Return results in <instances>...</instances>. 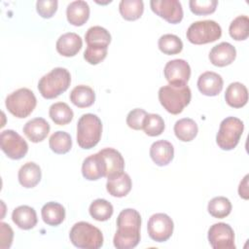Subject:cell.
<instances>
[{
    "label": "cell",
    "instance_id": "6da1fadb",
    "mask_svg": "<svg viewBox=\"0 0 249 249\" xmlns=\"http://www.w3.org/2000/svg\"><path fill=\"white\" fill-rule=\"evenodd\" d=\"M191 89L187 84H168L160 88L159 100L161 106L170 114H180L190 103Z\"/></svg>",
    "mask_w": 249,
    "mask_h": 249
},
{
    "label": "cell",
    "instance_id": "7a4b0ae2",
    "mask_svg": "<svg viewBox=\"0 0 249 249\" xmlns=\"http://www.w3.org/2000/svg\"><path fill=\"white\" fill-rule=\"evenodd\" d=\"M71 75L66 68L55 67L44 75L39 83L38 89L46 99H53L59 96L70 86Z\"/></svg>",
    "mask_w": 249,
    "mask_h": 249
},
{
    "label": "cell",
    "instance_id": "3957f363",
    "mask_svg": "<svg viewBox=\"0 0 249 249\" xmlns=\"http://www.w3.org/2000/svg\"><path fill=\"white\" fill-rule=\"evenodd\" d=\"M102 123L94 114L88 113L80 117L77 124V142L83 149H91L101 138Z\"/></svg>",
    "mask_w": 249,
    "mask_h": 249
},
{
    "label": "cell",
    "instance_id": "277c9868",
    "mask_svg": "<svg viewBox=\"0 0 249 249\" xmlns=\"http://www.w3.org/2000/svg\"><path fill=\"white\" fill-rule=\"evenodd\" d=\"M71 243L84 249H98L103 245V234L101 231L88 222L76 223L69 232Z\"/></svg>",
    "mask_w": 249,
    "mask_h": 249
},
{
    "label": "cell",
    "instance_id": "5b68a950",
    "mask_svg": "<svg viewBox=\"0 0 249 249\" xmlns=\"http://www.w3.org/2000/svg\"><path fill=\"white\" fill-rule=\"evenodd\" d=\"M37 104L34 92L27 88H20L10 93L5 100L8 111L18 119L28 117Z\"/></svg>",
    "mask_w": 249,
    "mask_h": 249
},
{
    "label": "cell",
    "instance_id": "8992f818",
    "mask_svg": "<svg viewBox=\"0 0 249 249\" xmlns=\"http://www.w3.org/2000/svg\"><path fill=\"white\" fill-rule=\"evenodd\" d=\"M244 129L243 122L235 117H227L221 124L216 135L218 146L225 151L234 149L242 135Z\"/></svg>",
    "mask_w": 249,
    "mask_h": 249
},
{
    "label": "cell",
    "instance_id": "52a82bcc",
    "mask_svg": "<svg viewBox=\"0 0 249 249\" xmlns=\"http://www.w3.org/2000/svg\"><path fill=\"white\" fill-rule=\"evenodd\" d=\"M187 39L195 45L212 43L222 36V28L214 20L205 19L193 22L186 33Z\"/></svg>",
    "mask_w": 249,
    "mask_h": 249
},
{
    "label": "cell",
    "instance_id": "ba28073f",
    "mask_svg": "<svg viewBox=\"0 0 249 249\" xmlns=\"http://www.w3.org/2000/svg\"><path fill=\"white\" fill-rule=\"evenodd\" d=\"M0 147L6 156L12 160L22 159L28 151L26 141L13 129H6L1 132Z\"/></svg>",
    "mask_w": 249,
    "mask_h": 249
},
{
    "label": "cell",
    "instance_id": "9c48e42d",
    "mask_svg": "<svg viewBox=\"0 0 249 249\" xmlns=\"http://www.w3.org/2000/svg\"><path fill=\"white\" fill-rule=\"evenodd\" d=\"M174 229L172 219L164 213H156L148 221L149 236L157 242H164L170 238Z\"/></svg>",
    "mask_w": 249,
    "mask_h": 249
},
{
    "label": "cell",
    "instance_id": "30bf717a",
    "mask_svg": "<svg viewBox=\"0 0 249 249\" xmlns=\"http://www.w3.org/2000/svg\"><path fill=\"white\" fill-rule=\"evenodd\" d=\"M208 241L214 249H234V232L226 223L213 224L208 230Z\"/></svg>",
    "mask_w": 249,
    "mask_h": 249
},
{
    "label": "cell",
    "instance_id": "8fae6325",
    "mask_svg": "<svg viewBox=\"0 0 249 249\" xmlns=\"http://www.w3.org/2000/svg\"><path fill=\"white\" fill-rule=\"evenodd\" d=\"M152 11L169 23H178L183 18V8L178 0H152Z\"/></svg>",
    "mask_w": 249,
    "mask_h": 249
},
{
    "label": "cell",
    "instance_id": "7c38bea8",
    "mask_svg": "<svg viewBox=\"0 0 249 249\" xmlns=\"http://www.w3.org/2000/svg\"><path fill=\"white\" fill-rule=\"evenodd\" d=\"M163 74L169 84H187L191 77V67L186 60L177 58L165 64Z\"/></svg>",
    "mask_w": 249,
    "mask_h": 249
},
{
    "label": "cell",
    "instance_id": "4fadbf2b",
    "mask_svg": "<svg viewBox=\"0 0 249 249\" xmlns=\"http://www.w3.org/2000/svg\"><path fill=\"white\" fill-rule=\"evenodd\" d=\"M236 57L235 48L228 43L222 42L214 46L209 53L210 62L218 67H224L230 65Z\"/></svg>",
    "mask_w": 249,
    "mask_h": 249
},
{
    "label": "cell",
    "instance_id": "5bb4252c",
    "mask_svg": "<svg viewBox=\"0 0 249 249\" xmlns=\"http://www.w3.org/2000/svg\"><path fill=\"white\" fill-rule=\"evenodd\" d=\"M82 174L87 180L94 181L106 175V165L99 153L86 158L82 165Z\"/></svg>",
    "mask_w": 249,
    "mask_h": 249
},
{
    "label": "cell",
    "instance_id": "9a60e30c",
    "mask_svg": "<svg viewBox=\"0 0 249 249\" xmlns=\"http://www.w3.org/2000/svg\"><path fill=\"white\" fill-rule=\"evenodd\" d=\"M140 241V229L134 227H118L113 243L118 249H131Z\"/></svg>",
    "mask_w": 249,
    "mask_h": 249
},
{
    "label": "cell",
    "instance_id": "2e32d148",
    "mask_svg": "<svg viewBox=\"0 0 249 249\" xmlns=\"http://www.w3.org/2000/svg\"><path fill=\"white\" fill-rule=\"evenodd\" d=\"M223 78L218 73L206 71L197 79V88L199 91L207 96H216L223 89Z\"/></svg>",
    "mask_w": 249,
    "mask_h": 249
},
{
    "label": "cell",
    "instance_id": "e0dca14e",
    "mask_svg": "<svg viewBox=\"0 0 249 249\" xmlns=\"http://www.w3.org/2000/svg\"><path fill=\"white\" fill-rule=\"evenodd\" d=\"M82 38L74 32H67L62 34L56 41L55 48L59 54L63 56H74L82 49Z\"/></svg>",
    "mask_w": 249,
    "mask_h": 249
},
{
    "label": "cell",
    "instance_id": "ac0fdd59",
    "mask_svg": "<svg viewBox=\"0 0 249 249\" xmlns=\"http://www.w3.org/2000/svg\"><path fill=\"white\" fill-rule=\"evenodd\" d=\"M150 157L157 165H167L174 157L173 145L166 140H158L150 147Z\"/></svg>",
    "mask_w": 249,
    "mask_h": 249
},
{
    "label": "cell",
    "instance_id": "d6986e66",
    "mask_svg": "<svg viewBox=\"0 0 249 249\" xmlns=\"http://www.w3.org/2000/svg\"><path fill=\"white\" fill-rule=\"evenodd\" d=\"M132 182L129 175L125 172H121L116 175L110 176L107 179L106 190L107 192L116 197L125 196L131 190Z\"/></svg>",
    "mask_w": 249,
    "mask_h": 249
},
{
    "label": "cell",
    "instance_id": "ffe728a7",
    "mask_svg": "<svg viewBox=\"0 0 249 249\" xmlns=\"http://www.w3.org/2000/svg\"><path fill=\"white\" fill-rule=\"evenodd\" d=\"M50 124L43 118H34L23 126L24 135L33 143L43 141L50 132Z\"/></svg>",
    "mask_w": 249,
    "mask_h": 249
},
{
    "label": "cell",
    "instance_id": "44dd1931",
    "mask_svg": "<svg viewBox=\"0 0 249 249\" xmlns=\"http://www.w3.org/2000/svg\"><path fill=\"white\" fill-rule=\"evenodd\" d=\"M106 165L105 177H110L121 173L124 168V160L121 153L114 148H104L98 152Z\"/></svg>",
    "mask_w": 249,
    "mask_h": 249
},
{
    "label": "cell",
    "instance_id": "7402d4cb",
    "mask_svg": "<svg viewBox=\"0 0 249 249\" xmlns=\"http://www.w3.org/2000/svg\"><path fill=\"white\" fill-rule=\"evenodd\" d=\"M66 17L69 23L82 26L89 18V6L86 1L76 0L71 2L66 9Z\"/></svg>",
    "mask_w": 249,
    "mask_h": 249
},
{
    "label": "cell",
    "instance_id": "603a6c76",
    "mask_svg": "<svg viewBox=\"0 0 249 249\" xmlns=\"http://www.w3.org/2000/svg\"><path fill=\"white\" fill-rule=\"evenodd\" d=\"M13 222L21 230H30L37 224V214L34 208L28 205H20L12 213Z\"/></svg>",
    "mask_w": 249,
    "mask_h": 249
},
{
    "label": "cell",
    "instance_id": "cb8c5ba5",
    "mask_svg": "<svg viewBox=\"0 0 249 249\" xmlns=\"http://www.w3.org/2000/svg\"><path fill=\"white\" fill-rule=\"evenodd\" d=\"M225 99L228 105L232 108L243 107L248 101L247 88L239 82L230 84L225 92Z\"/></svg>",
    "mask_w": 249,
    "mask_h": 249
},
{
    "label": "cell",
    "instance_id": "d4e9b609",
    "mask_svg": "<svg viewBox=\"0 0 249 249\" xmlns=\"http://www.w3.org/2000/svg\"><path fill=\"white\" fill-rule=\"evenodd\" d=\"M18 182L24 188H33L41 180L42 172L40 166L33 162H25L18 170Z\"/></svg>",
    "mask_w": 249,
    "mask_h": 249
},
{
    "label": "cell",
    "instance_id": "484cf974",
    "mask_svg": "<svg viewBox=\"0 0 249 249\" xmlns=\"http://www.w3.org/2000/svg\"><path fill=\"white\" fill-rule=\"evenodd\" d=\"M41 215L47 225L53 227L58 226L65 219V208L58 202L50 201L42 207Z\"/></svg>",
    "mask_w": 249,
    "mask_h": 249
},
{
    "label": "cell",
    "instance_id": "4316f807",
    "mask_svg": "<svg viewBox=\"0 0 249 249\" xmlns=\"http://www.w3.org/2000/svg\"><path fill=\"white\" fill-rule=\"evenodd\" d=\"M70 100L75 106L79 108L89 107L95 101V93L90 87L86 85H79L71 90Z\"/></svg>",
    "mask_w": 249,
    "mask_h": 249
},
{
    "label": "cell",
    "instance_id": "83f0119b",
    "mask_svg": "<svg viewBox=\"0 0 249 249\" xmlns=\"http://www.w3.org/2000/svg\"><path fill=\"white\" fill-rule=\"evenodd\" d=\"M198 127L196 123L190 118L178 120L174 124V133L176 137L183 142L192 141L197 134Z\"/></svg>",
    "mask_w": 249,
    "mask_h": 249
},
{
    "label": "cell",
    "instance_id": "f1b7e54d",
    "mask_svg": "<svg viewBox=\"0 0 249 249\" xmlns=\"http://www.w3.org/2000/svg\"><path fill=\"white\" fill-rule=\"evenodd\" d=\"M85 40L88 46L107 47L111 42V35L107 29L99 25L91 26L85 34Z\"/></svg>",
    "mask_w": 249,
    "mask_h": 249
},
{
    "label": "cell",
    "instance_id": "f546056e",
    "mask_svg": "<svg viewBox=\"0 0 249 249\" xmlns=\"http://www.w3.org/2000/svg\"><path fill=\"white\" fill-rule=\"evenodd\" d=\"M49 116L55 124L65 125L72 121L74 113L66 103L56 102L51 105L49 109Z\"/></svg>",
    "mask_w": 249,
    "mask_h": 249
},
{
    "label": "cell",
    "instance_id": "4dcf8cb0",
    "mask_svg": "<svg viewBox=\"0 0 249 249\" xmlns=\"http://www.w3.org/2000/svg\"><path fill=\"white\" fill-rule=\"evenodd\" d=\"M119 11L124 19L136 20L143 14L144 3L142 0H122L119 4Z\"/></svg>",
    "mask_w": 249,
    "mask_h": 249
},
{
    "label": "cell",
    "instance_id": "1f68e13d",
    "mask_svg": "<svg viewBox=\"0 0 249 249\" xmlns=\"http://www.w3.org/2000/svg\"><path fill=\"white\" fill-rule=\"evenodd\" d=\"M89 211L90 216L94 220L103 222L111 218L114 212V208L108 200L103 198H97L90 203Z\"/></svg>",
    "mask_w": 249,
    "mask_h": 249
},
{
    "label": "cell",
    "instance_id": "d6a6232c",
    "mask_svg": "<svg viewBox=\"0 0 249 249\" xmlns=\"http://www.w3.org/2000/svg\"><path fill=\"white\" fill-rule=\"evenodd\" d=\"M49 145L55 154H66L72 147V139L67 132L58 130L51 135Z\"/></svg>",
    "mask_w": 249,
    "mask_h": 249
},
{
    "label": "cell",
    "instance_id": "836d02e7",
    "mask_svg": "<svg viewBox=\"0 0 249 249\" xmlns=\"http://www.w3.org/2000/svg\"><path fill=\"white\" fill-rule=\"evenodd\" d=\"M207 210L211 216L218 219L227 217L231 211V203L225 196L213 197L207 205Z\"/></svg>",
    "mask_w": 249,
    "mask_h": 249
},
{
    "label": "cell",
    "instance_id": "e575fe53",
    "mask_svg": "<svg viewBox=\"0 0 249 249\" xmlns=\"http://www.w3.org/2000/svg\"><path fill=\"white\" fill-rule=\"evenodd\" d=\"M159 49L165 54H177L183 50L182 40L174 34H164L160 37L158 42Z\"/></svg>",
    "mask_w": 249,
    "mask_h": 249
},
{
    "label": "cell",
    "instance_id": "d590c367",
    "mask_svg": "<svg viewBox=\"0 0 249 249\" xmlns=\"http://www.w3.org/2000/svg\"><path fill=\"white\" fill-rule=\"evenodd\" d=\"M229 33L236 41H242L249 35V18L247 16L236 17L230 24Z\"/></svg>",
    "mask_w": 249,
    "mask_h": 249
},
{
    "label": "cell",
    "instance_id": "8d00e7d4",
    "mask_svg": "<svg viewBox=\"0 0 249 249\" xmlns=\"http://www.w3.org/2000/svg\"><path fill=\"white\" fill-rule=\"evenodd\" d=\"M164 127V121L159 114H148L142 129L149 136H159L163 132Z\"/></svg>",
    "mask_w": 249,
    "mask_h": 249
},
{
    "label": "cell",
    "instance_id": "74e56055",
    "mask_svg": "<svg viewBox=\"0 0 249 249\" xmlns=\"http://www.w3.org/2000/svg\"><path fill=\"white\" fill-rule=\"evenodd\" d=\"M134 227L140 229L141 227V216L139 212L132 208H126L119 214L117 218V227Z\"/></svg>",
    "mask_w": 249,
    "mask_h": 249
},
{
    "label": "cell",
    "instance_id": "f35d334b",
    "mask_svg": "<svg viewBox=\"0 0 249 249\" xmlns=\"http://www.w3.org/2000/svg\"><path fill=\"white\" fill-rule=\"evenodd\" d=\"M218 5L217 0H191L189 2L190 10L197 16L209 15L216 11Z\"/></svg>",
    "mask_w": 249,
    "mask_h": 249
},
{
    "label": "cell",
    "instance_id": "ab89813d",
    "mask_svg": "<svg viewBox=\"0 0 249 249\" xmlns=\"http://www.w3.org/2000/svg\"><path fill=\"white\" fill-rule=\"evenodd\" d=\"M107 47H96V46H88L84 52V58L92 65L98 64L101 62L107 55Z\"/></svg>",
    "mask_w": 249,
    "mask_h": 249
},
{
    "label": "cell",
    "instance_id": "60d3db41",
    "mask_svg": "<svg viewBox=\"0 0 249 249\" xmlns=\"http://www.w3.org/2000/svg\"><path fill=\"white\" fill-rule=\"evenodd\" d=\"M147 115L148 113L145 110L141 108H135L127 114L126 124L132 129L140 130L143 128V124Z\"/></svg>",
    "mask_w": 249,
    "mask_h": 249
},
{
    "label": "cell",
    "instance_id": "b9f144b4",
    "mask_svg": "<svg viewBox=\"0 0 249 249\" xmlns=\"http://www.w3.org/2000/svg\"><path fill=\"white\" fill-rule=\"evenodd\" d=\"M58 2L56 0H38L36 2L37 13L44 18H52L57 10Z\"/></svg>",
    "mask_w": 249,
    "mask_h": 249
},
{
    "label": "cell",
    "instance_id": "7bdbcfd3",
    "mask_svg": "<svg viewBox=\"0 0 249 249\" xmlns=\"http://www.w3.org/2000/svg\"><path fill=\"white\" fill-rule=\"evenodd\" d=\"M14 238V231L12 228L4 223H0V248L1 249H7L10 248L13 242Z\"/></svg>",
    "mask_w": 249,
    "mask_h": 249
},
{
    "label": "cell",
    "instance_id": "ee69618b",
    "mask_svg": "<svg viewBox=\"0 0 249 249\" xmlns=\"http://www.w3.org/2000/svg\"><path fill=\"white\" fill-rule=\"evenodd\" d=\"M248 177L249 175H245L243 180L240 182L239 187H238V194L240 197L244 199H248L249 197V193H248Z\"/></svg>",
    "mask_w": 249,
    "mask_h": 249
}]
</instances>
